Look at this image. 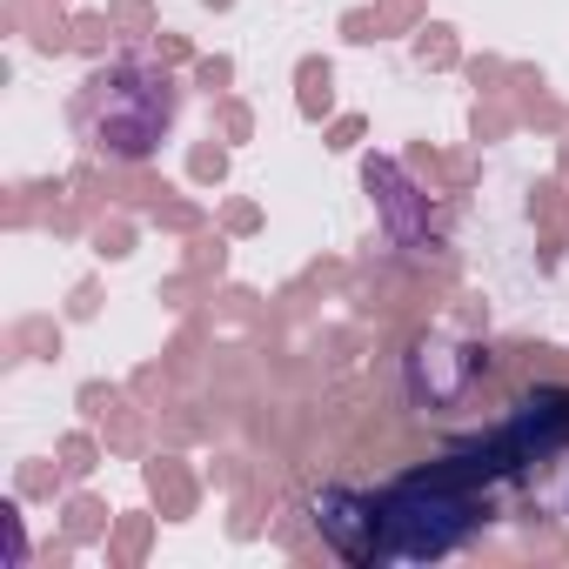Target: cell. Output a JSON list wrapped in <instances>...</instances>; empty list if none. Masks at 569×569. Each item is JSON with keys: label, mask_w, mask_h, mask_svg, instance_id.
Wrapping results in <instances>:
<instances>
[{"label": "cell", "mask_w": 569, "mask_h": 569, "mask_svg": "<svg viewBox=\"0 0 569 569\" xmlns=\"http://www.w3.org/2000/svg\"><path fill=\"white\" fill-rule=\"evenodd\" d=\"M469 482H489V469L476 456H456L449 469H429V476H409L382 496V562H429V556H449L476 516H482V496Z\"/></svg>", "instance_id": "cell-1"}, {"label": "cell", "mask_w": 569, "mask_h": 569, "mask_svg": "<svg viewBox=\"0 0 569 569\" xmlns=\"http://www.w3.org/2000/svg\"><path fill=\"white\" fill-rule=\"evenodd\" d=\"M168 114H174L168 81H161V74H141V68L94 74L88 94H81V128H88V141H94L101 154H121V161L148 154V148L161 141Z\"/></svg>", "instance_id": "cell-2"}, {"label": "cell", "mask_w": 569, "mask_h": 569, "mask_svg": "<svg viewBox=\"0 0 569 569\" xmlns=\"http://www.w3.org/2000/svg\"><path fill=\"white\" fill-rule=\"evenodd\" d=\"M316 529L349 562H382V502H369L356 489H316Z\"/></svg>", "instance_id": "cell-3"}]
</instances>
